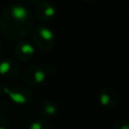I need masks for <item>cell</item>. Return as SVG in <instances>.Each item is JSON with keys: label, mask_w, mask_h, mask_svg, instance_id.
Listing matches in <instances>:
<instances>
[{"label": "cell", "mask_w": 129, "mask_h": 129, "mask_svg": "<svg viewBox=\"0 0 129 129\" xmlns=\"http://www.w3.org/2000/svg\"><path fill=\"white\" fill-rule=\"evenodd\" d=\"M6 95L12 102L19 105L27 104L33 97L31 90L25 86H17L12 89H9Z\"/></svg>", "instance_id": "cell-4"}, {"label": "cell", "mask_w": 129, "mask_h": 129, "mask_svg": "<svg viewBox=\"0 0 129 129\" xmlns=\"http://www.w3.org/2000/svg\"><path fill=\"white\" fill-rule=\"evenodd\" d=\"M85 1H93V0H85Z\"/></svg>", "instance_id": "cell-16"}, {"label": "cell", "mask_w": 129, "mask_h": 129, "mask_svg": "<svg viewBox=\"0 0 129 129\" xmlns=\"http://www.w3.org/2000/svg\"><path fill=\"white\" fill-rule=\"evenodd\" d=\"M20 73V66L10 57L0 59V75L9 80L15 79Z\"/></svg>", "instance_id": "cell-5"}, {"label": "cell", "mask_w": 129, "mask_h": 129, "mask_svg": "<svg viewBox=\"0 0 129 129\" xmlns=\"http://www.w3.org/2000/svg\"><path fill=\"white\" fill-rule=\"evenodd\" d=\"M99 101L101 105L107 108L116 107L119 103V95L113 88L105 87L99 92Z\"/></svg>", "instance_id": "cell-7"}, {"label": "cell", "mask_w": 129, "mask_h": 129, "mask_svg": "<svg viewBox=\"0 0 129 129\" xmlns=\"http://www.w3.org/2000/svg\"><path fill=\"white\" fill-rule=\"evenodd\" d=\"M32 42L40 50L47 51L53 48L55 44V35L53 31L44 25H36L31 30Z\"/></svg>", "instance_id": "cell-2"}, {"label": "cell", "mask_w": 129, "mask_h": 129, "mask_svg": "<svg viewBox=\"0 0 129 129\" xmlns=\"http://www.w3.org/2000/svg\"><path fill=\"white\" fill-rule=\"evenodd\" d=\"M2 51H3V44H2V42L0 41V55H1Z\"/></svg>", "instance_id": "cell-15"}, {"label": "cell", "mask_w": 129, "mask_h": 129, "mask_svg": "<svg viewBox=\"0 0 129 129\" xmlns=\"http://www.w3.org/2000/svg\"><path fill=\"white\" fill-rule=\"evenodd\" d=\"M30 10L22 4H10L0 13V30L11 40H21L32 30Z\"/></svg>", "instance_id": "cell-1"}, {"label": "cell", "mask_w": 129, "mask_h": 129, "mask_svg": "<svg viewBox=\"0 0 129 129\" xmlns=\"http://www.w3.org/2000/svg\"><path fill=\"white\" fill-rule=\"evenodd\" d=\"M14 56L19 61H28L33 57L34 46L28 40H20L14 47Z\"/></svg>", "instance_id": "cell-6"}, {"label": "cell", "mask_w": 129, "mask_h": 129, "mask_svg": "<svg viewBox=\"0 0 129 129\" xmlns=\"http://www.w3.org/2000/svg\"><path fill=\"white\" fill-rule=\"evenodd\" d=\"M112 129H129V123L125 119H119L114 123Z\"/></svg>", "instance_id": "cell-11"}, {"label": "cell", "mask_w": 129, "mask_h": 129, "mask_svg": "<svg viewBox=\"0 0 129 129\" xmlns=\"http://www.w3.org/2000/svg\"><path fill=\"white\" fill-rule=\"evenodd\" d=\"M0 129H9L8 120L2 116H0Z\"/></svg>", "instance_id": "cell-12"}, {"label": "cell", "mask_w": 129, "mask_h": 129, "mask_svg": "<svg viewBox=\"0 0 129 129\" xmlns=\"http://www.w3.org/2000/svg\"><path fill=\"white\" fill-rule=\"evenodd\" d=\"M34 12H35L36 17L39 20L46 22V21L51 20L54 17L56 10H55V7L49 1L44 0V1H41L38 4H36Z\"/></svg>", "instance_id": "cell-8"}, {"label": "cell", "mask_w": 129, "mask_h": 129, "mask_svg": "<svg viewBox=\"0 0 129 129\" xmlns=\"http://www.w3.org/2000/svg\"><path fill=\"white\" fill-rule=\"evenodd\" d=\"M9 86L7 85V84H5V83H0V93L1 94H7V92L9 91Z\"/></svg>", "instance_id": "cell-13"}, {"label": "cell", "mask_w": 129, "mask_h": 129, "mask_svg": "<svg viewBox=\"0 0 129 129\" xmlns=\"http://www.w3.org/2000/svg\"><path fill=\"white\" fill-rule=\"evenodd\" d=\"M46 78L45 70L37 64L28 67L23 73L24 83L30 87H38L41 85Z\"/></svg>", "instance_id": "cell-3"}, {"label": "cell", "mask_w": 129, "mask_h": 129, "mask_svg": "<svg viewBox=\"0 0 129 129\" xmlns=\"http://www.w3.org/2000/svg\"><path fill=\"white\" fill-rule=\"evenodd\" d=\"M39 113L44 117H52L57 113V106L49 100H44L39 104Z\"/></svg>", "instance_id": "cell-9"}, {"label": "cell", "mask_w": 129, "mask_h": 129, "mask_svg": "<svg viewBox=\"0 0 129 129\" xmlns=\"http://www.w3.org/2000/svg\"><path fill=\"white\" fill-rule=\"evenodd\" d=\"M26 1L29 2V3H31V4H38L39 2L44 1V0H26Z\"/></svg>", "instance_id": "cell-14"}, {"label": "cell", "mask_w": 129, "mask_h": 129, "mask_svg": "<svg viewBox=\"0 0 129 129\" xmlns=\"http://www.w3.org/2000/svg\"><path fill=\"white\" fill-rule=\"evenodd\" d=\"M29 129H53V128L50 125V123L46 121L44 118H38L30 123Z\"/></svg>", "instance_id": "cell-10"}]
</instances>
